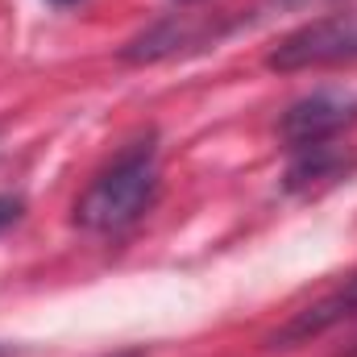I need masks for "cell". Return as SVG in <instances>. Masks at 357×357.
<instances>
[{"instance_id":"cell-1","label":"cell","mask_w":357,"mask_h":357,"mask_svg":"<svg viewBox=\"0 0 357 357\" xmlns=\"http://www.w3.org/2000/svg\"><path fill=\"white\" fill-rule=\"evenodd\" d=\"M158 187H162L158 146H154V137H142V142L125 146L88 183V191L75 199V225L88 233H125L154 208Z\"/></svg>"},{"instance_id":"cell-2","label":"cell","mask_w":357,"mask_h":357,"mask_svg":"<svg viewBox=\"0 0 357 357\" xmlns=\"http://www.w3.org/2000/svg\"><path fill=\"white\" fill-rule=\"evenodd\" d=\"M357 63V17H320L270 50V71H312V67H349Z\"/></svg>"},{"instance_id":"cell-3","label":"cell","mask_w":357,"mask_h":357,"mask_svg":"<svg viewBox=\"0 0 357 357\" xmlns=\"http://www.w3.org/2000/svg\"><path fill=\"white\" fill-rule=\"evenodd\" d=\"M357 125V96L354 91H312L303 100H295L282 112V137L291 150H316V146H333L345 129Z\"/></svg>"},{"instance_id":"cell-4","label":"cell","mask_w":357,"mask_h":357,"mask_svg":"<svg viewBox=\"0 0 357 357\" xmlns=\"http://www.w3.org/2000/svg\"><path fill=\"white\" fill-rule=\"evenodd\" d=\"M357 316V270L341 282V287H333L328 295H320L316 303H307L303 312H295L274 337H270V349H291V345H303V341H312V337H320V333H328V328H337L341 320H349Z\"/></svg>"},{"instance_id":"cell-5","label":"cell","mask_w":357,"mask_h":357,"mask_svg":"<svg viewBox=\"0 0 357 357\" xmlns=\"http://www.w3.org/2000/svg\"><path fill=\"white\" fill-rule=\"evenodd\" d=\"M21 212H25V199H21V195H0V233H4L8 225H17Z\"/></svg>"},{"instance_id":"cell-6","label":"cell","mask_w":357,"mask_h":357,"mask_svg":"<svg viewBox=\"0 0 357 357\" xmlns=\"http://www.w3.org/2000/svg\"><path fill=\"white\" fill-rule=\"evenodd\" d=\"M274 4L287 8V13H320V8H337L345 0H274Z\"/></svg>"},{"instance_id":"cell-7","label":"cell","mask_w":357,"mask_h":357,"mask_svg":"<svg viewBox=\"0 0 357 357\" xmlns=\"http://www.w3.org/2000/svg\"><path fill=\"white\" fill-rule=\"evenodd\" d=\"M112 357H142L137 349H125V354H112Z\"/></svg>"},{"instance_id":"cell-8","label":"cell","mask_w":357,"mask_h":357,"mask_svg":"<svg viewBox=\"0 0 357 357\" xmlns=\"http://www.w3.org/2000/svg\"><path fill=\"white\" fill-rule=\"evenodd\" d=\"M54 4H75V0H54Z\"/></svg>"},{"instance_id":"cell-9","label":"cell","mask_w":357,"mask_h":357,"mask_svg":"<svg viewBox=\"0 0 357 357\" xmlns=\"http://www.w3.org/2000/svg\"><path fill=\"white\" fill-rule=\"evenodd\" d=\"M0 357H8V349H4V345H0Z\"/></svg>"}]
</instances>
